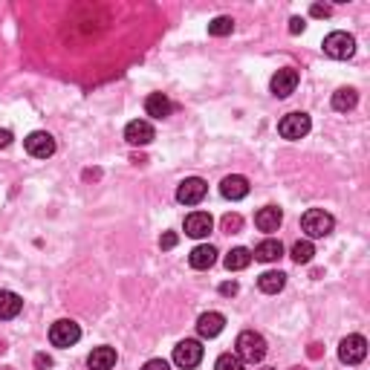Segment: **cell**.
<instances>
[{"label": "cell", "instance_id": "4dcf8cb0", "mask_svg": "<svg viewBox=\"0 0 370 370\" xmlns=\"http://www.w3.org/2000/svg\"><path fill=\"white\" fill-rule=\"evenodd\" d=\"M237 289H241V286H237L234 281H226V284H220V295L232 298V295H237Z\"/></svg>", "mask_w": 370, "mask_h": 370}, {"label": "cell", "instance_id": "ba28073f", "mask_svg": "<svg viewBox=\"0 0 370 370\" xmlns=\"http://www.w3.org/2000/svg\"><path fill=\"white\" fill-rule=\"evenodd\" d=\"M206 194H208L206 180H200V177H188V180H182V182H180L177 200H180L182 206H200V203L206 200Z\"/></svg>", "mask_w": 370, "mask_h": 370}, {"label": "cell", "instance_id": "277c9868", "mask_svg": "<svg viewBox=\"0 0 370 370\" xmlns=\"http://www.w3.org/2000/svg\"><path fill=\"white\" fill-rule=\"evenodd\" d=\"M353 52H356V38L353 35H347V32H330L324 38V56L336 58V61H347V58H353Z\"/></svg>", "mask_w": 370, "mask_h": 370}, {"label": "cell", "instance_id": "7402d4cb", "mask_svg": "<svg viewBox=\"0 0 370 370\" xmlns=\"http://www.w3.org/2000/svg\"><path fill=\"white\" fill-rule=\"evenodd\" d=\"M356 104H359V92H356L353 87H341V90L333 92V108H336L338 113L353 110Z\"/></svg>", "mask_w": 370, "mask_h": 370}, {"label": "cell", "instance_id": "83f0119b", "mask_svg": "<svg viewBox=\"0 0 370 370\" xmlns=\"http://www.w3.org/2000/svg\"><path fill=\"white\" fill-rule=\"evenodd\" d=\"M142 370H171V365L165 359H151V362H145Z\"/></svg>", "mask_w": 370, "mask_h": 370}, {"label": "cell", "instance_id": "d6a6232c", "mask_svg": "<svg viewBox=\"0 0 370 370\" xmlns=\"http://www.w3.org/2000/svg\"><path fill=\"white\" fill-rule=\"evenodd\" d=\"M304 26H307V23H304L301 18H293V21H289V32L298 35V32H304Z\"/></svg>", "mask_w": 370, "mask_h": 370}, {"label": "cell", "instance_id": "ffe728a7", "mask_svg": "<svg viewBox=\"0 0 370 370\" xmlns=\"http://www.w3.org/2000/svg\"><path fill=\"white\" fill-rule=\"evenodd\" d=\"M217 260V249L214 246H194L191 255H188V263L194 269H211Z\"/></svg>", "mask_w": 370, "mask_h": 370}, {"label": "cell", "instance_id": "52a82bcc", "mask_svg": "<svg viewBox=\"0 0 370 370\" xmlns=\"http://www.w3.org/2000/svg\"><path fill=\"white\" fill-rule=\"evenodd\" d=\"M365 356H367V341H365V336L353 333V336H347V338H341V345H338V359H341V365H359V362H365Z\"/></svg>", "mask_w": 370, "mask_h": 370}, {"label": "cell", "instance_id": "f546056e", "mask_svg": "<svg viewBox=\"0 0 370 370\" xmlns=\"http://www.w3.org/2000/svg\"><path fill=\"white\" fill-rule=\"evenodd\" d=\"M35 367H38V370H47V367H52V356H47V353H38V356H35Z\"/></svg>", "mask_w": 370, "mask_h": 370}, {"label": "cell", "instance_id": "9a60e30c", "mask_svg": "<svg viewBox=\"0 0 370 370\" xmlns=\"http://www.w3.org/2000/svg\"><path fill=\"white\" fill-rule=\"evenodd\" d=\"M281 223H284V211L278 206H267V208H260L255 214V226L260 232H278L281 229Z\"/></svg>", "mask_w": 370, "mask_h": 370}, {"label": "cell", "instance_id": "8fae6325", "mask_svg": "<svg viewBox=\"0 0 370 370\" xmlns=\"http://www.w3.org/2000/svg\"><path fill=\"white\" fill-rule=\"evenodd\" d=\"M211 229H214V220H211L208 211H191V214L185 217V234L194 237V241H200V237H208Z\"/></svg>", "mask_w": 370, "mask_h": 370}, {"label": "cell", "instance_id": "2e32d148", "mask_svg": "<svg viewBox=\"0 0 370 370\" xmlns=\"http://www.w3.org/2000/svg\"><path fill=\"white\" fill-rule=\"evenodd\" d=\"M220 194L226 197V200H243V197L249 194V180L241 177V174H232L220 182Z\"/></svg>", "mask_w": 370, "mask_h": 370}, {"label": "cell", "instance_id": "4fadbf2b", "mask_svg": "<svg viewBox=\"0 0 370 370\" xmlns=\"http://www.w3.org/2000/svg\"><path fill=\"white\" fill-rule=\"evenodd\" d=\"M223 327H226V315L223 312H203L197 319V333L203 338H217L223 333Z\"/></svg>", "mask_w": 370, "mask_h": 370}, {"label": "cell", "instance_id": "3957f363", "mask_svg": "<svg viewBox=\"0 0 370 370\" xmlns=\"http://www.w3.org/2000/svg\"><path fill=\"white\" fill-rule=\"evenodd\" d=\"M310 127H312V122H310V116L307 113H301V110H295V113H286L281 122H278V134H281L284 139H289V142H295V139H304L310 134Z\"/></svg>", "mask_w": 370, "mask_h": 370}, {"label": "cell", "instance_id": "836d02e7", "mask_svg": "<svg viewBox=\"0 0 370 370\" xmlns=\"http://www.w3.org/2000/svg\"><path fill=\"white\" fill-rule=\"evenodd\" d=\"M12 139H15L12 136V130H0V148H9Z\"/></svg>", "mask_w": 370, "mask_h": 370}, {"label": "cell", "instance_id": "e0dca14e", "mask_svg": "<svg viewBox=\"0 0 370 370\" xmlns=\"http://www.w3.org/2000/svg\"><path fill=\"white\" fill-rule=\"evenodd\" d=\"M87 367L90 370H113L116 367V350L101 345V347H92V353L87 356Z\"/></svg>", "mask_w": 370, "mask_h": 370}, {"label": "cell", "instance_id": "30bf717a", "mask_svg": "<svg viewBox=\"0 0 370 370\" xmlns=\"http://www.w3.org/2000/svg\"><path fill=\"white\" fill-rule=\"evenodd\" d=\"M272 96H278V99H286V96H293L295 92V87H298V70H293V67H284V70H278L275 75H272Z\"/></svg>", "mask_w": 370, "mask_h": 370}, {"label": "cell", "instance_id": "1f68e13d", "mask_svg": "<svg viewBox=\"0 0 370 370\" xmlns=\"http://www.w3.org/2000/svg\"><path fill=\"white\" fill-rule=\"evenodd\" d=\"M330 12H333V9H330V6H321V3H315V6L310 9V15H312V18H327Z\"/></svg>", "mask_w": 370, "mask_h": 370}, {"label": "cell", "instance_id": "9c48e42d", "mask_svg": "<svg viewBox=\"0 0 370 370\" xmlns=\"http://www.w3.org/2000/svg\"><path fill=\"white\" fill-rule=\"evenodd\" d=\"M26 151H29V156H35V160H47V156L56 153V139H52V134H47V130H35V134L26 136Z\"/></svg>", "mask_w": 370, "mask_h": 370}, {"label": "cell", "instance_id": "ac0fdd59", "mask_svg": "<svg viewBox=\"0 0 370 370\" xmlns=\"http://www.w3.org/2000/svg\"><path fill=\"white\" fill-rule=\"evenodd\" d=\"M145 113L153 119H168L174 113V104H171V99L162 96V92H151V96L145 99Z\"/></svg>", "mask_w": 370, "mask_h": 370}, {"label": "cell", "instance_id": "7c38bea8", "mask_svg": "<svg viewBox=\"0 0 370 370\" xmlns=\"http://www.w3.org/2000/svg\"><path fill=\"white\" fill-rule=\"evenodd\" d=\"M153 136H156V130L148 119H134V122H127V127H125L127 145H151Z\"/></svg>", "mask_w": 370, "mask_h": 370}, {"label": "cell", "instance_id": "8992f818", "mask_svg": "<svg viewBox=\"0 0 370 370\" xmlns=\"http://www.w3.org/2000/svg\"><path fill=\"white\" fill-rule=\"evenodd\" d=\"M203 362V345L197 338H185L174 347V365L182 370H194Z\"/></svg>", "mask_w": 370, "mask_h": 370}, {"label": "cell", "instance_id": "4316f807", "mask_svg": "<svg viewBox=\"0 0 370 370\" xmlns=\"http://www.w3.org/2000/svg\"><path fill=\"white\" fill-rule=\"evenodd\" d=\"M241 229H243V217L241 214H226V217H223V232L237 234Z\"/></svg>", "mask_w": 370, "mask_h": 370}, {"label": "cell", "instance_id": "d4e9b609", "mask_svg": "<svg viewBox=\"0 0 370 370\" xmlns=\"http://www.w3.org/2000/svg\"><path fill=\"white\" fill-rule=\"evenodd\" d=\"M312 255H315L312 241H298V243L293 246V260H295V263H310Z\"/></svg>", "mask_w": 370, "mask_h": 370}, {"label": "cell", "instance_id": "5bb4252c", "mask_svg": "<svg viewBox=\"0 0 370 370\" xmlns=\"http://www.w3.org/2000/svg\"><path fill=\"white\" fill-rule=\"evenodd\" d=\"M21 310H23V298L18 293H12V289H0V321L18 319Z\"/></svg>", "mask_w": 370, "mask_h": 370}, {"label": "cell", "instance_id": "f1b7e54d", "mask_svg": "<svg viewBox=\"0 0 370 370\" xmlns=\"http://www.w3.org/2000/svg\"><path fill=\"white\" fill-rule=\"evenodd\" d=\"M177 241H180V237H177L174 232H165V234L160 237V246H162V249H174V246H177Z\"/></svg>", "mask_w": 370, "mask_h": 370}, {"label": "cell", "instance_id": "44dd1931", "mask_svg": "<svg viewBox=\"0 0 370 370\" xmlns=\"http://www.w3.org/2000/svg\"><path fill=\"white\" fill-rule=\"evenodd\" d=\"M258 286H260V293H267V295H278L281 289L286 286V275L284 272H263L258 278Z\"/></svg>", "mask_w": 370, "mask_h": 370}, {"label": "cell", "instance_id": "5b68a950", "mask_svg": "<svg viewBox=\"0 0 370 370\" xmlns=\"http://www.w3.org/2000/svg\"><path fill=\"white\" fill-rule=\"evenodd\" d=\"M78 338H82V327H78L75 321L70 319H61L49 327V341L52 347H73L78 345Z\"/></svg>", "mask_w": 370, "mask_h": 370}, {"label": "cell", "instance_id": "d6986e66", "mask_svg": "<svg viewBox=\"0 0 370 370\" xmlns=\"http://www.w3.org/2000/svg\"><path fill=\"white\" fill-rule=\"evenodd\" d=\"M281 255H284V243L275 241V237H267V241H260V243L255 246V252H252V258L260 260V263H272V260H278Z\"/></svg>", "mask_w": 370, "mask_h": 370}, {"label": "cell", "instance_id": "603a6c76", "mask_svg": "<svg viewBox=\"0 0 370 370\" xmlns=\"http://www.w3.org/2000/svg\"><path fill=\"white\" fill-rule=\"evenodd\" d=\"M249 263H252V252H249V249H243V246L232 249V252L226 255V269H229V272H241V269L249 267Z\"/></svg>", "mask_w": 370, "mask_h": 370}, {"label": "cell", "instance_id": "6da1fadb", "mask_svg": "<svg viewBox=\"0 0 370 370\" xmlns=\"http://www.w3.org/2000/svg\"><path fill=\"white\" fill-rule=\"evenodd\" d=\"M234 347H237L234 356L241 362L258 365V362H263V356H267V338H263L260 333H255V330H243V333L237 336Z\"/></svg>", "mask_w": 370, "mask_h": 370}, {"label": "cell", "instance_id": "d590c367", "mask_svg": "<svg viewBox=\"0 0 370 370\" xmlns=\"http://www.w3.org/2000/svg\"><path fill=\"white\" fill-rule=\"evenodd\" d=\"M263 370H272V367H263Z\"/></svg>", "mask_w": 370, "mask_h": 370}, {"label": "cell", "instance_id": "7a4b0ae2", "mask_svg": "<svg viewBox=\"0 0 370 370\" xmlns=\"http://www.w3.org/2000/svg\"><path fill=\"white\" fill-rule=\"evenodd\" d=\"M333 226H336V220H333V214H327L324 208H310V211H304V217H301V229L310 241H315V237H327L330 232H333Z\"/></svg>", "mask_w": 370, "mask_h": 370}, {"label": "cell", "instance_id": "e575fe53", "mask_svg": "<svg viewBox=\"0 0 370 370\" xmlns=\"http://www.w3.org/2000/svg\"><path fill=\"white\" fill-rule=\"evenodd\" d=\"M3 370H15V367H3Z\"/></svg>", "mask_w": 370, "mask_h": 370}, {"label": "cell", "instance_id": "cb8c5ba5", "mask_svg": "<svg viewBox=\"0 0 370 370\" xmlns=\"http://www.w3.org/2000/svg\"><path fill=\"white\" fill-rule=\"evenodd\" d=\"M232 29H234V21L226 15H220L208 23V35H214V38H226V35H232Z\"/></svg>", "mask_w": 370, "mask_h": 370}, {"label": "cell", "instance_id": "484cf974", "mask_svg": "<svg viewBox=\"0 0 370 370\" xmlns=\"http://www.w3.org/2000/svg\"><path fill=\"white\" fill-rule=\"evenodd\" d=\"M214 370H246V367H243V362L237 359L234 353H223L220 359L214 362Z\"/></svg>", "mask_w": 370, "mask_h": 370}]
</instances>
